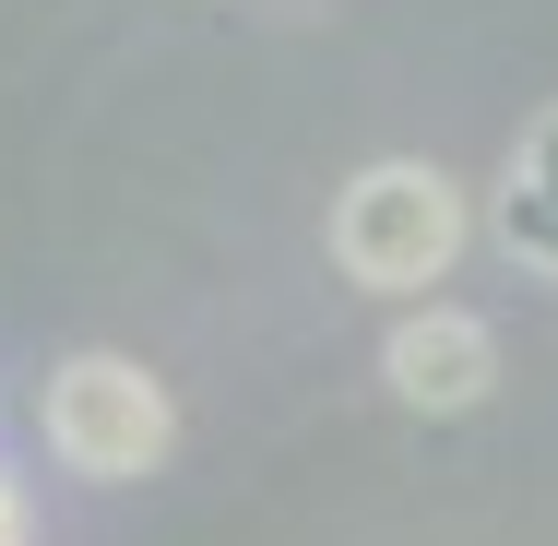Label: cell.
Returning a JSON list of instances; mask_svg holds the SVG:
<instances>
[{
  "mask_svg": "<svg viewBox=\"0 0 558 546\" xmlns=\"http://www.w3.org/2000/svg\"><path fill=\"white\" fill-rule=\"evenodd\" d=\"M0 546H24V511H12V487H0Z\"/></svg>",
  "mask_w": 558,
  "mask_h": 546,
  "instance_id": "cell-5",
  "label": "cell"
},
{
  "mask_svg": "<svg viewBox=\"0 0 558 546\" xmlns=\"http://www.w3.org/2000/svg\"><path fill=\"white\" fill-rule=\"evenodd\" d=\"M380 380H392V404H416V416H463V404H487L499 344H487V321H463V310H404L392 344H380Z\"/></svg>",
  "mask_w": 558,
  "mask_h": 546,
  "instance_id": "cell-3",
  "label": "cell"
},
{
  "mask_svg": "<svg viewBox=\"0 0 558 546\" xmlns=\"http://www.w3.org/2000/svg\"><path fill=\"white\" fill-rule=\"evenodd\" d=\"M499 238H511L535 274H558V108L511 143V179H499Z\"/></svg>",
  "mask_w": 558,
  "mask_h": 546,
  "instance_id": "cell-4",
  "label": "cell"
},
{
  "mask_svg": "<svg viewBox=\"0 0 558 546\" xmlns=\"http://www.w3.org/2000/svg\"><path fill=\"white\" fill-rule=\"evenodd\" d=\"M451 250H463V191H451L440 167H416V155H380V167H356L333 191V262L356 286H380V298H416V286H440Z\"/></svg>",
  "mask_w": 558,
  "mask_h": 546,
  "instance_id": "cell-1",
  "label": "cell"
},
{
  "mask_svg": "<svg viewBox=\"0 0 558 546\" xmlns=\"http://www.w3.org/2000/svg\"><path fill=\"white\" fill-rule=\"evenodd\" d=\"M167 380L155 368H131V356H72L60 380H48V451L72 463V475H96V487H131V475H155L167 463Z\"/></svg>",
  "mask_w": 558,
  "mask_h": 546,
  "instance_id": "cell-2",
  "label": "cell"
}]
</instances>
